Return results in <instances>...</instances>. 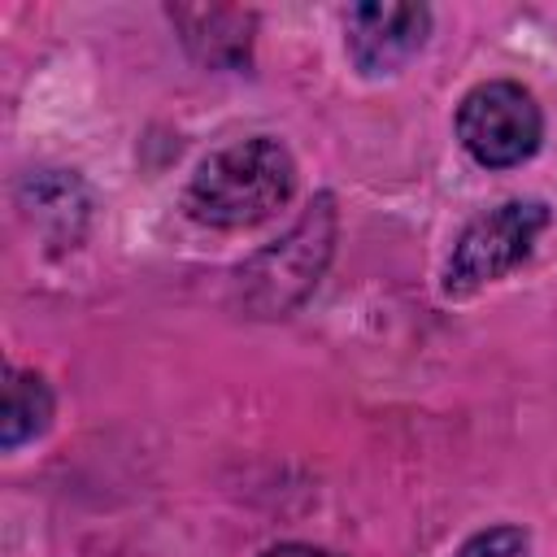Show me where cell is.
<instances>
[{"label":"cell","instance_id":"1","mask_svg":"<svg viewBox=\"0 0 557 557\" xmlns=\"http://www.w3.org/2000/svg\"><path fill=\"white\" fill-rule=\"evenodd\" d=\"M296 191V157L274 135L235 139L218 152H209L187 191L183 209L218 231H244L265 218H274Z\"/></svg>","mask_w":557,"mask_h":557},{"label":"cell","instance_id":"2","mask_svg":"<svg viewBox=\"0 0 557 557\" xmlns=\"http://www.w3.org/2000/svg\"><path fill=\"white\" fill-rule=\"evenodd\" d=\"M335 252V200L322 191L305 213L235 270V296L252 318H287L318 287Z\"/></svg>","mask_w":557,"mask_h":557},{"label":"cell","instance_id":"3","mask_svg":"<svg viewBox=\"0 0 557 557\" xmlns=\"http://www.w3.org/2000/svg\"><path fill=\"white\" fill-rule=\"evenodd\" d=\"M457 139L483 170H513L544 144V109L513 78L474 83L457 104Z\"/></svg>","mask_w":557,"mask_h":557},{"label":"cell","instance_id":"4","mask_svg":"<svg viewBox=\"0 0 557 557\" xmlns=\"http://www.w3.org/2000/svg\"><path fill=\"white\" fill-rule=\"evenodd\" d=\"M548 205L535 196L505 200L487 213H479L453 244L444 265V296H474L479 287L505 278L513 265H522L535 248V239L548 226Z\"/></svg>","mask_w":557,"mask_h":557},{"label":"cell","instance_id":"5","mask_svg":"<svg viewBox=\"0 0 557 557\" xmlns=\"http://www.w3.org/2000/svg\"><path fill=\"white\" fill-rule=\"evenodd\" d=\"M431 35L426 4H352L344 13V52L366 78L405 70Z\"/></svg>","mask_w":557,"mask_h":557},{"label":"cell","instance_id":"6","mask_svg":"<svg viewBox=\"0 0 557 557\" xmlns=\"http://www.w3.org/2000/svg\"><path fill=\"white\" fill-rule=\"evenodd\" d=\"M22 209L35 218L52 248H74L91 218V196L74 170H39L17 187Z\"/></svg>","mask_w":557,"mask_h":557},{"label":"cell","instance_id":"7","mask_svg":"<svg viewBox=\"0 0 557 557\" xmlns=\"http://www.w3.org/2000/svg\"><path fill=\"white\" fill-rule=\"evenodd\" d=\"M170 22L178 26L183 44L196 61L218 70H239L252 48L257 17L244 9H170Z\"/></svg>","mask_w":557,"mask_h":557},{"label":"cell","instance_id":"8","mask_svg":"<svg viewBox=\"0 0 557 557\" xmlns=\"http://www.w3.org/2000/svg\"><path fill=\"white\" fill-rule=\"evenodd\" d=\"M52 422V387L35 370H4V409H0V444L13 453L26 440L44 435Z\"/></svg>","mask_w":557,"mask_h":557},{"label":"cell","instance_id":"9","mask_svg":"<svg viewBox=\"0 0 557 557\" xmlns=\"http://www.w3.org/2000/svg\"><path fill=\"white\" fill-rule=\"evenodd\" d=\"M453 557H535L531 553V535L513 522H500V527H483L474 531Z\"/></svg>","mask_w":557,"mask_h":557},{"label":"cell","instance_id":"10","mask_svg":"<svg viewBox=\"0 0 557 557\" xmlns=\"http://www.w3.org/2000/svg\"><path fill=\"white\" fill-rule=\"evenodd\" d=\"M261 557H339V553L318 548V544H274V548H265Z\"/></svg>","mask_w":557,"mask_h":557}]
</instances>
